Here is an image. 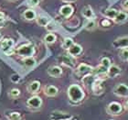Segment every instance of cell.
I'll list each match as a JSON object with an SVG mask.
<instances>
[{"instance_id":"cell-1","label":"cell","mask_w":128,"mask_h":120,"mask_svg":"<svg viewBox=\"0 0 128 120\" xmlns=\"http://www.w3.org/2000/svg\"><path fill=\"white\" fill-rule=\"evenodd\" d=\"M67 94L70 102L72 104H79L85 97V93L79 84H70L67 90Z\"/></svg>"},{"instance_id":"cell-2","label":"cell","mask_w":128,"mask_h":120,"mask_svg":"<svg viewBox=\"0 0 128 120\" xmlns=\"http://www.w3.org/2000/svg\"><path fill=\"white\" fill-rule=\"evenodd\" d=\"M18 56L22 58H27V57H33L35 54V47L30 43L24 44V45L19 46L18 48L15 51Z\"/></svg>"},{"instance_id":"cell-3","label":"cell","mask_w":128,"mask_h":120,"mask_svg":"<svg viewBox=\"0 0 128 120\" xmlns=\"http://www.w3.org/2000/svg\"><path fill=\"white\" fill-rule=\"evenodd\" d=\"M106 113L110 115H119L122 114L124 106L119 102H112L106 106Z\"/></svg>"},{"instance_id":"cell-4","label":"cell","mask_w":128,"mask_h":120,"mask_svg":"<svg viewBox=\"0 0 128 120\" xmlns=\"http://www.w3.org/2000/svg\"><path fill=\"white\" fill-rule=\"evenodd\" d=\"M43 101L38 95H33L30 98L28 99L27 101V106L32 111H37L40 110L42 107Z\"/></svg>"},{"instance_id":"cell-5","label":"cell","mask_w":128,"mask_h":120,"mask_svg":"<svg viewBox=\"0 0 128 120\" xmlns=\"http://www.w3.org/2000/svg\"><path fill=\"white\" fill-rule=\"evenodd\" d=\"M114 93L118 97H128V85L126 83H118L114 87Z\"/></svg>"},{"instance_id":"cell-6","label":"cell","mask_w":128,"mask_h":120,"mask_svg":"<svg viewBox=\"0 0 128 120\" xmlns=\"http://www.w3.org/2000/svg\"><path fill=\"white\" fill-rule=\"evenodd\" d=\"M72 115L69 113L62 112L59 110H55L53 112H51L50 115V120H70Z\"/></svg>"},{"instance_id":"cell-7","label":"cell","mask_w":128,"mask_h":120,"mask_svg":"<svg viewBox=\"0 0 128 120\" xmlns=\"http://www.w3.org/2000/svg\"><path fill=\"white\" fill-rule=\"evenodd\" d=\"M112 47L114 49H127L128 48V35L127 36H122L117 39H115L112 41Z\"/></svg>"},{"instance_id":"cell-8","label":"cell","mask_w":128,"mask_h":120,"mask_svg":"<svg viewBox=\"0 0 128 120\" xmlns=\"http://www.w3.org/2000/svg\"><path fill=\"white\" fill-rule=\"evenodd\" d=\"M92 70H94V67L91 66V65H88L86 63H80L76 69V73L78 75H80V76L84 77L86 75L92 74Z\"/></svg>"},{"instance_id":"cell-9","label":"cell","mask_w":128,"mask_h":120,"mask_svg":"<svg viewBox=\"0 0 128 120\" xmlns=\"http://www.w3.org/2000/svg\"><path fill=\"white\" fill-rule=\"evenodd\" d=\"M102 83H104V79H102V78L96 77L94 79V83L92 84V90L94 94H101L104 92V88Z\"/></svg>"},{"instance_id":"cell-10","label":"cell","mask_w":128,"mask_h":120,"mask_svg":"<svg viewBox=\"0 0 128 120\" xmlns=\"http://www.w3.org/2000/svg\"><path fill=\"white\" fill-rule=\"evenodd\" d=\"M14 45L15 42L12 39H4L0 41V48L2 51H4L5 53L10 51H14Z\"/></svg>"},{"instance_id":"cell-11","label":"cell","mask_w":128,"mask_h":120,"mask_svg":"<svg viewBox=\"0 0 128 120\" xmlns=\"http://www.w3.org/2000/svg\"><path fill=\"white\" fill-rule=\"evenodd\" d=\"M67 51H68V54L70 56L72 57V58H76V57H79L80 54L82 53V47L78 43H74Z\"/></svg>"},{"instance_id":"cell-12","label":"cell","mask_w":128,"mask_h":120,"mask_svg":"<svg viewBox=\"0 0 128 120\" xmlns=\"http://www.w3.org/2000/svg\"><path fill=\"white\" fill-rule=\"evenodd\" d=\"M121 73H122V70H121L120 67L117 66V65H114V64H112V65L107 69L106 76L109 78H116V77H118Z\"/></svg>"},{"instance_id":"cell-13","label":"cell","mask_w":128,"mask_h":120,"mask_svg":"<svg viewBox=\"0 0 128 120\" xmlns=\"http://www.w3.org/2000/svg\"><path fill=\"white\" fill-rule=\"evenodd\" d=\"M73 11H74V8H73L70 4L64 5L60 8V14L63 18H65V19L70 18L72 15L73 14Z\"/></svg>"},{"instance_id":"cell-14","label":"cell","mask_w":128,"mask_h":120,"mask_svg":"<svg viewBox=\"0 0 128 120\" xmlns=\"http://www.w3.org/2000/svg\"><path fill=\"white\" fill-rule=\"evenodd\" d=\"M43 92H44V94L48 97H55L59 93V89L57 88L56 86L48 84V85L44 86Z\"/></svg>"},{"instance_id":"cell-15","label":"cell","mask_w":128,"mask_h":120,"mask_svg":"<svg viewBox=\"0 0 128 120\" xmlns=\"http://www.w3.org/2000/svg\"><path fill=\"white\" fill-rule=\"evenodd\" d=\"M47 72L50 77L60 78L62 75V69L60 66L53 65V66L48 67V70H47Z\"/></svg>"},{"instance_id":"cell-16","label":"cell","mask_w":128,"mask_h":120,"mask_svg":"<svg viewBox=\"0 0 128 120\" xmlns=\"http://www.w3.org/2000/svg\"><path fill=\"white\" fill-rule=\"evenodd\" d=\"M82 16L85 18L87 20L90 19H95V14H94L92 8L90 6H85L84 8L82 9Z\"/></svg>"},{"instance_id":"cell-17","label":"cell","mask_w":128,"mask_h":120,"mask_svg":"<svg viewBox=\"0 0 128 120\" xmlns=\"http://www.w3.org/2000/svg\"><path fill=\"white\" fill-rule=\"evenodd\" d=\"M22 19L26 20V21H33L37 19V14L33 9H26V10L22 13Z\"/></svg>"},{"instance_id":"cell-18","label":"cell","mask_w":128,"mask_h":120,"mask_svg":"<svg viewBox=\"0 0 128 120\" xmlns=\"http://www.w3.org/2000/svg\"><path fill=\"white\" fill-rule=\"evenodd\" d=\"M40 89V81H32L27 86V90L30 93H37Z\"/></svg>"},{"instance_id":"cell-19","label":"cell","mask_w":128,"mask_h":120,"mask_svg":"<svg viewBox=\"0 0 128 120\" xmlns=\"http://www.w3.org/2000/svg\"><path fill=\"white\" fill-rule=\"evenodd\" d=\"M128 19V14L124 11H119L112 21L116 24H123Z\"/></svg>"},{"instance_id":"cell-20","label":"cell","mask_w":128,"mask_h":120,"mask_svg":"<svg viewBox=\"0 0 128 120\" xmlns=\"http://www.w3.org/2000/svg\"><path fill=\"white\" fill-rule=\"evenodd\" d=\"M118 12L119 11L117 10V9H115V8H107V9H105V10L102 12V15H104L106 19H112V20H114V18L116 17V15L118 14Z\"/></svg>"},{"instance_id":"cell-21","label":"cell","mask_w":128,"mask_h":120,"mask_svg":"<svg viewBox=\"0 0 128 120\" xmlns=\"http://www.w3.org/2000/svg\"><path fill=\"white\" fill-rule=\"evenodd\" d=\"M36 22H37V24L38 26H40V27H46L50 22V19L46 16H38L36 19Z\"/></svg>"},{"instance_id":"cell-22","label":"cell","mask_w":128,"mask_h":120,"mask_svg":"<svg viewBox=\"0 0 128 120\" xmlns=\"http://www.w3.org/2000/svg\"><path fill=\"white\" fill-rule=\"evenodd\" d=\"M22 63L24 64L27 68H32L37 63V61L34 59V57H27L22 59Z\"/></svg>"},{"instance_id":"cell-23","label":"cell","mask_w":128,"mask_h":120,"mask_svg":"<svg viewBox=\"0 0 128 120\" xmlns=\"http://www.w3.org/2000/svg\"><path fill=\"white\" fill-rule=\"evenodd\" d=\"M97 28V22L95 21V19H90L87 20L86 23L84 24V29L89 31H92Z\"/></svg>"},{"instance_id":"cell-24","label":"cell","mask_w":128,"mask_h":120,"mask_svg":"<svg viewBox=\"0 0 128 120\" xmlns=\"http://www.w3.org/2000/svg\"><path fill=\"white\" fill-rule=\"evenodd\" d=\"M57 40V36L52 32H50L44 37V42L47 44H53Z\"/></svg>"},{"instance_id":"cell-25","label":"cell","mask_w":128,"mask_h":120,"mask_svg":"<svg viewBox=\"0 0 128 120\" xmlns=\"http://www.w3.org/2000/svg\"><path fill=\"white\" fill-rule=\"evenodd\" d=\"M6 116L8 120H25L24 116L18 112H11Z\"/></svg>"},{"instance_id":"cell-26","label":"cell","mask_w":128,"mask_h":120,"mask_svg":"<svg viewBox=\"0 0 128 120\" xmlns=\"http://www.w3.org/2000/svg\"><path fill=\"white\" fill-rule=\"evenodd\" d=\"M74 44V40H72V38H65L62 41V47L64 49V50H68L72 47V45Z\"/></svg>"},{"instance_id":"cell-27","label":"cell","mask_w":128,"mask_h":120,"mask_svg":"<svg viewBox=\"0 0 128 120\" xmlns=\"http://www.w3.org/2000/svg\"><path fill=\"white\" fill-rule=\"evenodd\" d=\"M8 94V97L11 99L18 98L19 95H20V91H19V89H18V88H12L9 90Z\"/></svg>"},{"instance_id":"cell-28","label":"cell","mask_w":128,"mask_h":120,"mask_svg":"<svg viewBox=\"0 0 128 120\" xmlns=\"http://www.w3.org/2000/svg\"><path fill=\"white\" fill-rule=\"evenodd\" d=\"M62 63L68 67H70V68H73V66H74V62L72 61V57L70 55L62 57Z\"/></svg>"},{"instance_id":"cell-29","label":"cell","mask_w":128,"mask_h":120,"mask_svg":"<svg viewBox=\"0 0 128 120\" xmlns=\"http://www.w3.org/2000/svg\"><path fill=\"white\" fill-rule=\"evenodd\" d=\"M100 64H101L102 66H104V68L108 69V68L112 65V62H111V60H110L108 57H104V58H102Z\"/></svg>"},{"instance_id":"cell-30","label":"cell","mask_w":128,"mask_h":120,"mask_svg":"<svg viewBox=\"0 0 128 120\" xmlns=\"http://www.w3.org/2000/svg\"><path fill=\"white\" fill-rule=\"evenodd\" d=\"M119 57L123 61H127L128 60V49H123L121 50L120 53H119Z\"/></svg>"},{"instance_id":"cell-31","label":"cell","mask_w":128,"mask_h":120,"mask_svg":"<svg viewBox=\"0 0 128 120\" xmlns=\"http://www.w3.org/2000/svg\"><path fill=\"white\" fill-rule=\"evenodd\" d=\"M40 0H28V6L30 8H36L37 6H38Z\"/></svg>"},{"instance_id":"cell-32","label":"cell","mask_w":128,"mask_h":120,"mask_svg":"<svg viewBox=\"0 0 128 120\" xmlns=\"http://www.w3.org/2000/svg\"><path fill=\"white\" fill-rule=\"evenodd\" d=\"M46 29L48 30L50 32H52L53 30H56V25H55V23H53L52 21H50V23H48L47 26H46Z\"/></svg>"},{"instance_id":"cell-33","label":"cell","mask_w":128,"mask_h":120,"mask_svg":"<svg viewBox=\"0 0 128 120\" xmlns=\"http://www.w3.org/2000/svg\"><path fill=\"white\" fill-rule=\"evenodd\" d=\"M101 25L104 28H108L111 26V20L108 19H104L101 21Z\"/></svg>"},{"instance_id":"cell-34","label":"cell","mask_w":128,"mask_h":120,"mask_svg":"<svg viewBox=\"0 0 128 120\" xmlns=\"http://www.w3.org/2000/svg\"><path fill=\"white\" fill-rule=\"evenodd\" d=\"M19 79H20V77H19V76L18 74L12 75V76H11V78H10L11 82H13V83H18Z\"/></svg>"},{"instance_id":"cell-35","label":"cell","mask_w":128,"mask_h":120,"mask_svg":"<svg viewBox=\"0 0 128 120\" xmlns=\"http://www.w3.org/2000/svg\"><path fill=\"white\" fill-rule=\"evenodd\" d=\"M122 7H123L124 10H128V0H124V1L123 4H122Z\"/></svg>"},{"instance_id":"cell-36","label":"cell","mask_w":128,"mask_h":120,"mask_svg":"<svg viewBox=\"0 0 128 120\" xmlns=\"http://www.w3.org/2000/svg\"><path fill=\"white\" fill-rule=\"evenodd\" d=\"M124 108L126 110H128V100H126V102H124Z\"/></svg>"},{"instance_id":"cell-37","label":"cell","mask_w":128,"mask_h":120,"mask_svg":"<svg viewBox=\"0 0 128 120\" xmlns=\"http://www.w3.org/2000/svg\"><path fill=\"white\" fill-rule=\"evenodd\" d=\"M62 1H63L64 3H68V4H70V3H73V2H75L76 0H62Z\"/></svg>"},{"instance_id":"cell-38","label":"cell","mask_w":128,"mask_h":120,"mask_svg":"<svg viewBox=\"0 0 128 120\" xmlns=\"http://www.w3.org/2000/svg\"><path fill=\"white\" fill-rule=\"evenodd\" d=\"M70 120H80V117H79V116H72Z\"/></svg>"},{"instance_id":"cell-39","label":"cell","mask_w":128,"mask_h":120,"mask_svg":"<svg viewBox=\"0 0 128 120\" xmlns=\"http://www.w3.org/2000/svg\"><path fill=\"white\" fill-rule=\"evenodd\" d=\"M0 19H5V14L2 11H0Z\"/></svg>"},{"instance_id":"cell-40","label":"cell","mask_w":128,"mask_h":120,"mask_svg":"<svg viewBox=\"0 0 128 120\" xmlns=\"http://www.w3.org/2000/svg\"><path fill=\"white\" fill-rule=\"evenodd\" d=\"M2 40H3V36H2V34L0 33V41H1Z\"/></svg>"},{"instance_id":"cell-41","label":"cell","mask_w":128,"mask_h":120,"mask_svg":"<svg viewBox=\"0 0 128 120\" xmlns=\"http://www.w3.org/2000/svg\"><path fill=\"white\" fill-rule=\"evenodd\" d=\"M4 19H0V23H2V22L4 21Z\"/></svg>"},{"instance_id":"cell-42","label":"cell","mask_w":128,"mask_h":120,"mask_svg":"<svg viewBox=\"0 0 128 120\" xmlns=\"http://www.w3.org/2000/svg\"><path fill=\"white\" fill-rule=\"evenodd\" d=\"M8 2H14V1H16V0H6Z\"/></svg>"},{"instance_id":"cell-43","label":"cell","mask_w":128,"mask_h":120,"mask_svg":"<svg viewBox=\"0 0 128 120\" xmlns=\"http://www.w3.org/2000/svg\"><path fill=\"white\" fill-rule=\"evenodd\" d=\"M110 120H114V119H110Z\"/></svg>"},{"instance_id":"cell-44","label":"cell","mask_w":128,"mask_h":120,"mask_svg":"<svg viewBox=\"0 0 128 120\" xmlns=\"http://www.w3.org/2000/svg\"><path fill=\"white\" fill-rule=\"evenodd\" d=\"M127 61H128V60H127Z\"/></svg>"}]
</instances>
